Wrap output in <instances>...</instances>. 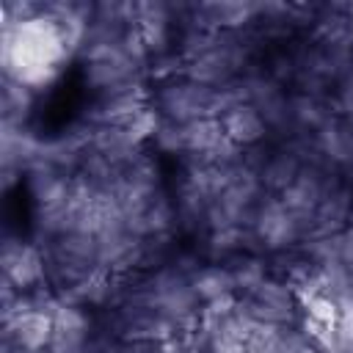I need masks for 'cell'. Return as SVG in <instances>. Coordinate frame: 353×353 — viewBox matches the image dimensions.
Here are the masks:
<instances>
[{"mask_svg": "<svg viewBox=\"0 0 353 353\" xmlns=\"http://www.w3.org/2000/svg\"><path fill=\"white\" fill-rule=\"evenodd\" d=\"M69 55L72 50L44 11L19 25L3 28L0 33L3 77L17 80L33 91L50 85L69 61Z\"/></svg>", "mask_w": 353, "mask_h": 353, "instance_id": "cell-1", "label": "cell"}, {"mask_svg": "<svg viewBox=\"0 0 353 353\" xmlns=\"http://www.w3.org/2000/svg\"><path fill=\"white\" fill-rule=\"evenodd\" d=\"M152 108L160 119L176 124H188L196 119H218V88L201 85L185 74H174L157 85Z\"/></svg>", "mask_w": 353, "mask_h": 353, "instance_id": "cell-2", "label": "cell"}, {"mask_svg": "<svg viewBox=\"0 0 353 353\" xmlns=\"http://www.w3.org/2000/svg\"><path fill=\"white\" fill-rule=\"evenodd\" d=\"M251 234H254L259 251L279 254V251H287L303 240V226L284 207V201L279 196L265 193L262 201L256 204V212L251 221Z\"/></svg>", "mask_w": 353, "mask_h": 353, "instance_id": "cell-3", "label": "cell"}, {"mask_svg": "<svg viewBox=\"0 0 353 353\" xmlns=\"http://www.w3.org/2000/svg\"><path fill=\"white\" fill-rule=\"evenodd\" d=\"M237 298H240V306L245 309V314L256 323L290 328L298 317V298H295L292 287L279 279H265L259 287H254L251 292L237 295Z\"/></svg>", "mask_w": 353, "mask_h": 353, "instance_id": "cell-4", "label": "cell"}, {"mask_svg": "<svg viewBox=\"0 0 353 353\" xmlns=\"http://www.w3.org/2000/svg\"><path fill=\"white\" fill-rule=\"evenodd\" d=\"M0 262H3V279L11 281L19 292L41 290L47 281V254L33 243L6 237Z\"/></svg>", "mask_w": 353, "mask_h": 353, "instance_id": "cell-5", "label": "cell"}, {"mask_svg": "<svg viewBox=\"0 0 353 353\" xmlns=\"http://www.w3.org/2000/svg\"><path fill=\"white\" fill-rule=\"evenodd\" d=\"M91 342V317L85 306L55 298L52 303V342L47 353H85Z\"/></svg>", "mask_w": 353, "mask_h": 353, "instance_id": "cell-6", "label": "cell"}, {"mask_svg": "<svg viewBox=\"0 0 353 353\" xmlns=\"http://www.w3.org/2000/svg\"><path fill=\"white\" fill-rule=\"evenodd\" d=\"M176 6L168 3H135V30L149 52H163L171 41Z\"/></svg>", "mask_w": 353, "mask_h": 353, "instance_id": "cell-7", "label": "cell"}, {"mask_svg": "<svg viewBox=\"0 0 353 353\" xmlns=\"http://www.w3.org/2000/svg\"><path fill=\"white\" fill-rule=\"evenodd\" d=\"M350 218H353V190L342 182V185H336L331 193H325V199L317 204L314 218H312V223H309L306 240L345 232V229L350 226Z\"/></svg>", "mask_w": 353, "mask_h": 353, "instance_id": "cell-8", "label": "cell"}, {"mask_svg": "<svg viewBox=\"0 0 353 353\" xmlns=\"http://www.w3.org/2000/svg\"><path fill=\"white\" fill-rule=\"evenodd\" d=\"M223 124V135L229 143H234L237 149H254L268 138V124L265 119L256 113V108L251 105H237L229 113L221 116Z\"/></svg>", "mask_w": 353, "mask_h": 353, "instance_id": "cell-9", "label": "cell"}, {"mask_svg": "<svg viewBox=\"0 0 353 353\" xmlns=\"http://www.w3.org/2000/svg\"><path fill=\"white\" fill-rule=\"evenodd\" d=\"M331 116H336L334 105L317 94H295L290 97V138L314 135Z\"/></svg>", "mask_w": 353, "mask_h": 353, "instance_id": "cell-10", "label": "cell"}, {"mask_svg": "<svg viewBox=\"0 0 353 353\" xmlns=\"http://www.w3.org/2000/svg\"><path fill=\"white\" fill-rule=\"evenodd\" d=\"M314 146L328 168H347L350 165V124L339 113L331 116L314 135Z\"/></svg>", "mask_w": 353, "mask_h": 353, "instance_id": "cell-11", "label": "cell"}, {"mask_svg": "<svg viewBox=\"0 0 353 353\" xmlns=\"http://www.w3.org/2000/svg\"><path fill=\"white\" fill-rule=\"evenodd\" d=\"M303 168V163L298 160V154L292 152V149H287V146H281V149H276V152H270L268 157H265V163H262V168H259V179H262V188L268 190V193H273V196H279L295 176H298V171Z\"/></svg>", "mask_w": 353, "mask_h": 353, "instance_id": "cell-12", "label": "cell"}, {"mask_svg": "<svg viewBox=\"0 0 353 353\" xmlns=\"http://www.w3.org/2000/svg\"><path fill=\"white\" fill-rule=\"evenodd\" d=\"M193 290H196L201 303H212V301H223V298L237 295L232 268H226V265H201L193 273Z\"/></svg>", "mask_w": 353, "mask_h": 353, "instance_id": "cell-13", "label": "cell"}, {"mask_svg": "<svg viewBox=\"0 0 353 353\" xmlns=\"http://www.w3.org/2000/svg\"><path fill=\"white\" fill-rule=\"evenodd\" d=\"M185 132V157L188 154H212L223 146V124L221 119H196L182 124Z\"/></svg>", "mask_w": 353, "mask_h": 353, "instance_id": "cell-14", "label": "cell"}, {"mask_svg": "<svg viewBox=\"0 0 353 353\" xmlns=\"http://www.w3.org/2000/svg\"><path fill=\"white\" fill-rule=\"evenodd\" d=\"M204 248L212 259H223V256H234L240 251H248V254H256V240L251 234L248 226H229V229H215V232H207V240H204Z\"/></svg>", "mask_w": 353, "mask_h": 353, "instance_id": "cell-15", "label": "cell"}, {"mask_svg": "<svg viewBox=\"0 0 353 353\" xmlns=\"http://www.w3.org/2000/svg\"><path fill=\"white\" fill-rule=\"evenodd\" d=\"M33 88L3 77V124H17L25 127V119L33 108Z\"/></svg>", "mask_w": 353, "mask_h": 353, "instance_id": "cell-16", "label": "cell"}, {"mask_svg": "<svg viewBox=\"0 0 353 353\" xmlns=\"http://www.w3.org/2000/svg\"><path fill=\"white\" fill-rule=\"evenodd\" d=\"M232 276H234V284H237V295H245L268 279V268L256 254H243L240 259H234Z\"/></svg>", "mask_w": 353, "mask_h": 353, "instance_id": "cell-17", "label": "cell"}, {"mask_svg": "<svg viewBox=\"0 0 353 353\" xmlns=\"http://www.w3.org/2000/svg\"><path fill=\"white\" fill-rule=\"evenodd\" d=\"M284 328L281 325H268V323H254L245 334V353H279Z\"/></svg>", "mask_w": 353, "mask_h": 353, "instance_id": "cell-18", "label": "cell"}, {"mask_svg": "<svg viewBox=\"0 0 353 353\" xmlns=\"http://www.w3.org/2000/svg\"><path fill=\"white\" fill-rule=\"evenodd\" d=\"M152 141L165 154H185V132H182V124H176V121L157 119V127L152 132Z\"/></svg>", "mask_w": 353, "mask_h": 353, "instance_id": "cell-19", "label": "cell"}, {"mask_svg": "<svg viewBox=\"0 0 353 353\" xmlns=\"http://www.w3.org/2000/svg\"><path fill=\"white\" fill-rule=\"evenodd\" d=\"M334 110H336L342 119H353V69L336 83V91H334Z\"/></svg>", "mask_w": 353, "mask_h": 353, "instance_id": "cell-20", "label": "cell"}, {"mask_svg": "<svg viewBox=\"0 0 353 353\" xmlns=\"http://www.w3.org/2000/svg\"><path fill=\"white\" fill-rule=\"evenodd\" d=\"M116 353H165V345L152 339H124Z\"/></svg>", "mask_w": 353, "mask_h": 353, "instance_id": "cell-21", "label": "cell"}, {"mask_svg": "<svg viewBox=\"0 0 353 353\" xmlns=\"http://www.w3.org/2000/svg\"><path fill=\"white\" fill-rule=\"evenodd\" d=\"M3 353H30V350H22V347H14V345H3Z\"/></svg>", "mask_w": 353, "mask_h": 353, "instance_id": "cell-22", "label": "cell"}, {"mask_svg": "<svg viewBox=\"0 0 353 353\" xmlns=\"http://www.w3.org/2000/svg\"><path fill=\"white\" fill-rule=\"evenodd\" d=\"M345 171H347V182H345V185H347V188H350V190H353V165H347V168H345Z\"/></svg>", "mask_w": 353, "mask_h": 353, "instance_id": "cell-23", "label": "cell"}, {"mask_svg": "<svg viewBox=\"0 0 353 353\" xmlns=\"http://www.w3.org/2000/svg\"><path fill=\"white\" fill-rule=\"evenodd\" d=\"M347 124H350V165H353V119H347Z\"/></svg>", "mask_w": 353, "mask_h": 353, "instance_id": "cell-24", "label": "cell"}]
</instances>
